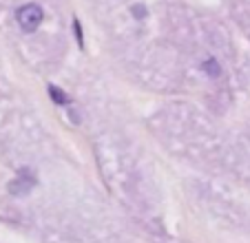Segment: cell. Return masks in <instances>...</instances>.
<instances>
[{"mask_svg":"<svg viewBox=\"0 0 250 243\" xmlns=\"http://www.w3.org/2000/svg\"><path fill=\"white\" fill-rule=\"evenodd\" d=\"M49 95H51V100L56 104H60V106H62V104H69V98L64 95V91H60L58 86H53V84L49 86Z\"/></svg>","mask_w":250,"mask_h":243,"instance_id":"obj_3","label":"cell"},{"mask_svg":"<svg viewBox=\"0 0 250 243\" xmlns=\"http://www.w3.org/2000/svg\"><path fill=\"white\" fill-rule=\"evenodd\" d=\"M16 18H18V24L22 31H36L40 27V22H42L44 14L38 5H24L18 9Z\"/></svg>","mask_w":250,"mask_h":243,"instance_id":"obj_1","label":"cell"},{"mask_svg":"<svg viewBox=\"0 0 250 243\" xmlns=\"http://www.w3.org/2000/svg\"><path fill=\"white\" fill-rule=\"evenodd\" d=\"M133 14H135V16H140V18H144V16H146V11L142 9V7H133Z\"/></svg>","mask_w":250,"mask_h":243,"instance_id":"obj_6","label":"cell"},{"mask_svg":"<svg viewBox=\"0 0 250 243\" xmlns=\"http://www.w3.org/2000/svg\"><path fill=\"white\" fill-rule=\"evenodd\" d=\"M36 186V182H33V177H24V175H20L18 179H14V182L9 183V192L11 195H27L31 188Z\"/></svg>","mask_w":250,"mask_h":243,"instance_id":"obj_2","label":"cell"},{"mask_svg":"<svg viewBox=\"0 0 250 243\" xmlns=\"http://www.w3.org/2000/svg\"><path fill=\"white\" fill-rule=\"evenodd\" d=\"M204 71H206V73H210L212 78H217V75H219V64H217V62H215V60H212V58H210V60H206V62H204Z\"/></svg>","mask_w":250,"mask_h":243,"instance_id":"obj_4","label":"cell"},{"mask_svg":"<svg viewBox=\"0 0 250 243\" xmlns=\"http://www.w3.org/2000/svg\"><path fill=\"white\" fill-rule=\"evenodd\" d=\"M73 29H76L78 44H80V47H84V38H82V29H80V22H78V20H76V24H73Z\"/></svg>","mask_w":250,"mask_h":243,"instance_id":"obj_5","label":"cell"}]
</instances>
